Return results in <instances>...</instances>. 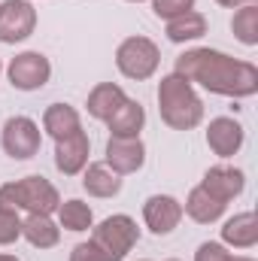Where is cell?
Returning a JSON list of instances; mask_svg holds the SVG:
<instances>
[{
	"instance_id": "1",
	"label": "cell",
	"mask_w": 258,
	"mask_h": 261,
	"mask_svg": "<svg viewBox=\"0 0 258 261\" xmlns=\"http://www.w3.org/2000/svg\"><path fill=\"white\" fill-rule=\"evenodd\" d=\"M183 79L197 82L210 94L222 97H252L258 91V67L240 58H231L219 49H189L176 58V70Z\"/></svg>"
},
{
	"instance_id": "2",
	"label": "cell",
	"mask_w": 258,
	"mask_h": 261,
	"mask_svg": "<svg viewBox=\"0 0 258 261\" xmlns=\"http://www.w3.org/2000/svg\"><path fill=\"white\" fill-rule=\"evenodd\" d=\"M158 113L167 128L192 130L203 119V100L197 97L189 79H183L179 73H170L158 82Z\"/></svg>"
},
{
	"instance_id": "3",
	"label": "cell",
	"mask_w": 258,
	"mask_h": 261,
	"mask_svg": "<svg viewBox=\"0 0 258 261\" xmlns=\"http://www.w3.org/2000/svg\"><path fill=\"white\" fill-rule=\"evenodd\" d=\"M137 240H140L137 222H134L131 216H122V213L104 219V222L94 228V234H91V243L104 252L107 261H122L131 249L137 246Z\"/></svg>"
},
{
	"instance_id": "4",
	"label": "cell",
	"mask_w": 258,
	"mask_h": 261,
	"mask_svg": "<svg viewBox=\"0 0 258 261\" xmlns=\"http://www.w3.org/2000/svg\"><path fill=\"white\" fill-rule=\"evenodd\" d=\"M161 64V52L149 37H128L122 40V46L116 49V67L122 76H128L134 82L149 79Z\"/></svg>"
},
{
	"instance_id": "5",
	"label": "cell",
	"mask_w": 258,
	"mask_h": 261,
	"mask_svg": "<svg viewBox=\"0 0 258 261\" xmlns=\"http://www.w3.org/2000/svg\"><path fill=\"white\" fill-rule=\"evenodd\" d=\"M9 189H12V197H15V206L28 210V213L52 216L58 210V203H61L58 189L46 176H24V179L9 182Z\"/></svg>"
},
{
	"instance_id": "6",
	"label": "cell",
	"mask_w": 258,
	"mask_h": 261,
	"mask_svg": "<svg viewBox=\"0 0 258 261\" xmlns=\"http://www.w3.org/2000/svg\"><path fill=\"white\" fill-rule=\"evenodd\" d=\"M0 143H3V152L15 161H28L40 152L43 146V134H40V125L28 116H12L6 119V125L0 130Z\"/></svg>"
},
{
	"instance_id": "7",
	"label": "cell",
	"mask_w": 258,
	"mask_h": 261,
	"mask_svg": "<svg viewBox=\"0 0 258 261\" xmlns=\"http://www.w3.org/2000/svg\"><path fill=\"white\" fill-rule=\"evenodd\" d=\"M6 76H9L12 88H18V91H37V88H43L49 82L52 64H49V58L43 52H21V55H15L9 61Z\"/></svg>"
},
{
	"instance_id": "8",
	"label": "cell",
	"mask_w": 258,
	"mask_h": 261,
	"mask_svg": "<svg viewBox=\"0 0 258 261\" xmlns=\"http://www.w3.org/2000/svg\"><path fill=\"white\" fill-rule=\"evenodd\" d=\"M37 28V9L28 0H3L0 3V43H21Z\"/></svg>"
},
{
	"instance_id": "9",
	"label": "cell",
	"mask_w": 258,
	"mask_h": 261,
	"mask_svg": "<svg viewBox=\"0 0 258 261\" xmlns=\"http://www.w3.org/2000/svg\"><path fill=\"white\" fill-rule=\"evenodd\" d=\"M143 222L152 234L164 237L183 222V203L170 195H152L143 203Z\"/></svg>"
},
{
	"instance_id": "10",
	"label": "cell",
	"mask_w": 258,
	"mask_h": 261,
	"mask_svg": "<svg viewBox=\"0 0 258 261\" xmlns=\"http://www.w3.org/2000/svg\"><path fill=\"white\" fill-rule=\"evenodd\" d=\"M107 164L119 176L137 173L146 164V146H143V140L140 137H110L107 140Z\"/></svg>"
},
{
	"instance_id": "11",
	"label": "cell",
	"mask_w": 258,
	"mask_h": 261,
	"mask_svg": "<svg viewBox=\"0 0 258 261\" xmlns=\"http://www.w3.org/2000/svg\"><path fill=\"white\" fill-rule=\"evenodd\" d=\"M88 152H91V140L85 130H76L64 140L55 143V167L64 173V176H76L85 170L88 164Z\"/></svg>"
},
{
	"instance_id": "12",
	"label": "cell",
	"mask_w": 258,
	"mask_h": 261,
	"mask_svg": "<svg viewBox=\"0 0 258 261\" xmlns=\"http://www.w3.org/2000/svg\"><path fill=\"white\" fill-rule=\"evenodd\" d=\"M207 146L213 149V155L219 158H231L240 152L243 146V125L237 119H228V116H219L210 122L207 128Z\"/></svg>"
},
{
	"instance_id": "13",
	"label": "cell",
	"mask_w": 258,
	"mask_h": 261,
	"mask_svg": "<svg viewBox=\"0 0 258 261\" xmlns=\"http://www.w3.org/2000/svg\"><path fill=\"white\" fill-rule=\"evenodd\" d=\"M200 189H207L213 197H219V200L228 203V200H234V197L246 189V176H243V170H237V167L216 164V167H210V170L203 173Z\"/></svg>"
},
{
	"instance_id": "14",
	"label": "cell",
	"mask_w": 258,
	"mask_h": 261,
	"mask_svg": "<svg viewBox=\"0 0 258 261\" xmlns=\"http://www.w3.org/2000/svg\"><path fill=\"white\" fill-rule=\"evenodd\" d=\"M82 189L91 197H116L122 192V176L107 161H94V164H85Z\"/></svg>"
},
{
	"instance_id": "15",
	"label": "cell",
	"mask_w": 258,
	"mask_h": 261,
	"mask_svg": "<svg viewBox=\"0 0 258 261\" xmlns=\"http://www.w3.org/2000/svg\"><path fill=\"white\" fill-rule=\"evenodd\" d=\"M21 237L34 246V249H52L61 240V225L52 222V216H40V213H28V219H21Z\"/></svg>"
},
{
	"instance_id": "16",
	"label": "cell",
	"mask_w": 258,
	"mask_h": 261,
	"mask_svg": "<svg viewBox=\"0 0 258 261\" xmlns=\"http://www.w3.org/2000/svg\"><path fill=\"white\" fill-rule=\"evenodd\" d=\"M128 100V94L122 91V85H116V82H100V85H94L91 88V94H88V116L91 119H100V122H107L122 103Z\"/></svg>"
},
{
	"instance_id": "17",
	"label": "cell",
	"mask_w": 258,
	"mask_h": 261,
	"mask_svg": "<svg viewBox=\"0 0 258 261\" xmlns=\"http://www.w3.org/2000/svg\"><path fill=\"white\" fill-rule=\"evenodd\" d=\"M225 200H219V197H213L207 189H200V186H194L192 192H189V200H186V206H183V213H189L197 225H213V222H219L222 216H225Z\"/></svg>"
},
{
	"instance_id": "18",
	"label": "cell",
	"mask_w": 258,
	"mask_h": 261,
	"mask_svg": "<svg viewBox=\"0 0 258 261\" xmlns=\"http://www.w3.org/2000/svg\"><path fill=\"white\" fill-rule=\"evenodd\" d=\"M107 125H110V137H140V130L146 125V110H143V103L140 100H125L110 119H107Z\"/></svg>"
},
{
	"instance_id": "19",
	"label": "cell",
	"mask_w": 258,
	"mask_h": 261,
	"mask_svg": "<svg viewBox=\"0 0 258 261\" xmlns=\"http://www.w3.org/2000/svg\"><path fill=\"white\" fill-rule=\"evenodd\" d=\"M222 240L234 249H252L258 243V222L255 213H237L222 225Z\"/></svg>"
},
{
	"instance_id": "20",
	"label": "cell",
	"mask_w": 258,
	"mask_h": 261,
	"mask_svg": "<svg viewBox=\"0 0 258 261\" xmlns=\"http://www.w3.org/2000/svg\"><path fill=\"white\" fill-rule=\"evenodd\" d=\"M43 130L58 143V140H64V137H70V134L82 130L79 113H76L70 103H52V107L46 110V116H43Z\"/></svg>"
},
{
	"instance_id": "21",
	"label": "cell",
	"mask_w": 258,
	"mask_h": 261,
	"mask_svg": "<svg viewBox=\"0 0 258 261\" xmlns=\"http://www.w3.org/2000/svg\"><path fill=\"white\" fill-rule=\"evenodd\" d=\"M58 225L67 228V231H88V228H94V213H91V206L85 203V200H76V197H70V200H61L58 203Z\"/></svg>"
},
{
	"instance_id": "22",
	"label": "cell",
	"mask_w": 258,
	"mask_h": 261,
	"mask_svg": "<svg viewBox=\"0 0 258 261\" xmlns=\"http://www.w3.org/2000/svg\"><path fill=\"white\" fill-rule=\"evenodd\" d=\"M207 34V15L200 12H186L167 21V40L170 43H189V40H200Z\"/></svg>"
},
{
	"instance_id": "23",
	"label": "cell",
	"mask_w": 258,
	"mask_h": 261,
	"mask_svg": "<svg viewBox=\"0 0 258 261\" xmlns=\"http://www.w3.org/2000/svg\"><path fill=\"white\" fill-rule=\"evenodd\" d=\"M231 31L243 46H255L258 43V6L255 3H243L234 18H231Z\"/></svg>"
},
{
	"instance_id": "24",
	"label": "cell",
	"mask_w": 258,
	"mask_h": 261,
	"mask_svg": "<svg viewBox=\"0 0 258 261\" xmlns=\"http://www.w3.org/2000/svg\"><path fill=\"white\" fill-rule=\"evenodd\" d=\"M194 9V0H152V12L164 21L176 18V15H186Z\"/></svg>"
},
{
	"instance_id": "25",
	"label": "cell",
	"mask_w": 258,
	"mask_h": 261,
	"mask_svg": "<svg viewBox=\"0 0 258 261\" xmlns=\"http://www.w3.org/2000/svg\"><path fill=\"white\" fill-rule=\"evenodd\" d=\"M21 237V219L18 213H3L0 210V246H9Z\"/></svg>"
},
{
	"instance_id": "26",
	"label": "cell",
	"mask_w": 258,
	"mask_h": 261,
	"mask_svg": "<svg viewBox=\"0 0 258 261\" xmlns=\"http://www.w3.org/2000/svg\"><path fill=\"white\" fill-rule=\"evenodd\" d=\"M228 258H231V252H228L222 243H216V240L200 243L197 252H194V261H228Z\"/></svg>"
},
{
	"instance_id": "27",
	"label": "cell",
	"mask_w": 258,
	"mask_h": 261,
	"mask_svg": "<svg viewBox=\"0 0 258 261\" xmlns=\"http://www.w3.org/2000/svg\"><path fill=\"white\" fill-rule=\"evenodd\" d=\"M70 261H107V258H104V252L88 240V243H76V246H73Z\"/></svg>"
},
{
	"instance_id": "28",
	"label": "cell",
	"mask_w": 258,
	"mask_h": 261,
	"mask_svg": "<svg viewBox=\"0 0 258 261\" xmlns=\"http://www.w3.org/2000/svg\"><path fill=\"white\" fill-rule=\"evenodd\" d=\"M219 6H228V9H234V6H243V3H255V0H216Z\"/></svg>"
},
{
	"instance_id": "29",
	"label": "cell",
	"mask_w": 258,
	"mask_h": 261,
	"mask_svg": "<svg viewBox=\"0 0 258 261\" xmlns=\"http://www.w3.org/2000/svg\"><path fill=\"white\" fill-rule=\"evenodd\" d=\"M228 261H255V258H249V255H231Z\"/></svg>"
},
{
	"instance_id": "30",
	"label": "cell",
	"mask_w": 258,
	"mask_h": 261,
	"mask_svg": "<svg viewBox=\"0 0 258 261\" xmlns=\"http://www.w3.org/2000/svg\"><path fill=\"white\" fill-rule=\"evenodd\" d=\"M0 261H18V258H15V255H3V252H0Z\"/></svg>"
},
{
	"instance_id": "31",
	"label": "cell",
	"mask_w": 258,
	"mask_h": 261,
	"mask_svg": "<svg viewBox=\"0 0 258 261\" xmlns=\"http://www.w3.org/2000/svg\"><path fill=\"white\" fill-rule=\"evenodd\" d=\"M128 3H143V0H128Z\"/></svg>"
},
{
	"instance_id": "32",
	"label": "cell",
	"mask_w": 258,
	"mask_h": 261,
	"mask_svg": "<svg viewBox=\"0 0 258 261\" xmlns=\"http://www.w3.org/2000/svg\"><path fill=\"white\" fill-rule=\"evenodd\" d=\"M167 261H176V258H167Z\"/></svg>"
},
{
	"instance_id": "33",
	"label": "cell",
	"mask_w": 258,
	"mask_h": 261,
	"mask_svg": "<svg viewBox=\"0 0 258 261\" xmlns=\"http://www.w3.org/2000/svg\"><path fill=\"white\" fill-rule=\"evenodd\" d=\"M0 70H3V64H0Z\"/></svg>"
},
{
	"instance_id": "34",
	"label": "cell",
	"mask_w": 258,
	"mask_h": 261,
	"mask_svg": "<svg viewBox=\"0 0 258 261\" xmlns=\"http://www.w3.org/2000/svg\"><path fill=\"white\" fill-rule=\"evenodd\" d=\"M143 261H146V258H143Z\"/></svg>"
}]
</instances>
